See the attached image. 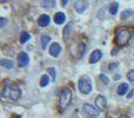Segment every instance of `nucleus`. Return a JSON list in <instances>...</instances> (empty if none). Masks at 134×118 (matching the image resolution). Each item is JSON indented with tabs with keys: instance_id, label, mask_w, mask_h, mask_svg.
<instances>
[{
	"instance_id": "1",
	"label": "nucleus",
	"mask_w": 134,
	"mask_h": 118,
	"mask_svg": "<svg viewBox=\"0 0 134 118\" xmlns=\"http://www.w3.org/2000/svg\"><path fill=\"white\" fill-rule=\"evenodd\" d=\"M2 97L8 98L12 100H18L21 97V90L18 88L16 85L11 83H6L2 86V91H1Z\"/></svg>"
},
{
	"instance_id": "2",
	"label": "nucleus",
	"mask_w": 134,
	"mask_h": 118,
	"mask_svg": "<svg viewBox=\"0 0 134 118\" xmlns=\"http://www.w3.org/2000/svg\"><path fill=\"white\" fill-rule=\"evenodd\" d=\"M131 32L128 28L126 27H120L116 30V34H115V44L118 45V46H124V45H126L128 42H130L131 39Z\"/></svg>"
},
{
	"instance_id": "3",
	"label": "nucleus",
	"mask_w": 134,
	"mask_h": 118,
	"mask_svg": "<svg viewBox=\"0 0 134 118\" xmlns=\"http://www.w3.org/2000/svg\"><path fill=\"white\" fill-rule=\"evenodd\" d=\"M71 100H72V92H71V90H69V89H67V88H65L63 91H61L60 97H59V107H60L61 111H64V110L68 106L69 103H71Z\"/></svg>"
},
{
	"instance_id": "4",
	"label": "nucleus",
	"mask_w": 134,
	"mask_h": 118,
	"mask_svg": "<svg viewBox=\"0 0 134 118\" xmlns=\"http://www.w3.org/2000/svg\"><path fill=\"white\" fill-rule=\"evenodd\" d=\"M78 88H79V90H80V92L83 93V95L91 93V91H92V83H91L90 78H88V77L81 78L80 80H79Z\"/></svg>"
},
{
	"instance_id": "5",
	"label": "nucleus",
	"mask_w": 134,
	"mask_h": 118,
	"mask_svg": "<svg viewBox=\"0 0 134 118\" xmlns=\"http://www.w3.org/2000/svg\"><path fill=\"white\" fill-rule=\"evenodd\" d=\"M82 111H83V114L88 115V117H94V116H98V115L100 114L99 110H98L95 106L91 105V104H83L82 105Z\"/></svg>"
},
{
	"instance_id": "6",
	"label": "nucleus",
	"mask_w": 134,
	"mask_h": 118,
	"mask_svg": "<svg viewBox=\"0 0 134 118\" xmlns=\"http://www.w3.org/2000/svg\"><path fill=\"white\" fill-rule=\"evenodd\" d=\"M87 7H88V1H82V0L74 1V9L80 14L83 13L85 9H87Z\"/></svg>"
},
{
	"instance_id": "7",
	"label": "nucleus",
	"mask_w": 134,
	"mask_h": 118,
	"mask_svg": "<svg viewBox=\"0 0 134 118\" xmlns=\"http://www.w3.org/2000/svg\"><path fill=\"white\" fill-rule=\"evenodd\" d=\"M106 105H107V102L104 96H98L95 98V106H97V109L99 111H102V110L106 109Z\"/></svg>"
},
{
	"instance_id": "8",
	"label": "nucleus",
	"mask_w": 134,
	"mask_h": 118,
	"mask_svg": "<svg viewBox=\"0 0 134 118\" xmlns=\"http://www.w3.org/2000/svg\"><path fill=\"white\" fill-rule=\"evenodd\" d=\"M30 63V58H28V54L26 52H21L18 56V65L20 67H25L28 65Z\"/></svg>"
},
{
	"instance_id": "9",
	"label": "nucleus",
	"mask_w": 134,
	"mask_h": 118,
	"mask_svg": "<svg viewBox=\"0 0 134 118\" xmlns=\"http://www.w3.org/2000/svg\"><path fill=\"white\" fill-rule=\"evenodd\" d=\"M60 52H61L60 45H59L58 43H53V44L51 45V47H49V53H51V56L57 58V57L60 54Z\"/></svg>"
},
{
	"instance_id": "10",
	"label": "nucleus",
	"mask_w": 134,
	"mask_h": 118,
	"mask_svg": "<svg viewBox=\"0 0 134 118\" xmlns=\"http://www.w3.org/2000/svg\"><path fill=\"white\" fill-rule=\"evenodd\" d=\"M101 57H102L101 51H99V50H95V51H93L92 54H91V57H90V63H91V64H94V63L99 61V60L101 59Z\"/></svg>"
},
{
	"instance_id": "11",
	"label": "nucleus",
	"mask_w": 134,
	"mask_h": 118,
	"mask_svg": "<svg viewBox=\"0 0 134 118\" xmlns=\"http://www.w3.org/2000/svg\"><path fill=\"white\" fill-rule=\"evenodd\" d=\"M49 21H51V18H49V16H47V14H42V16H40L39 19H38V24H39L41 27L47 26L49 24Z\"/></svg>"
},
{
	"instance_id": "12",
	"label": "nucleus",
	"mask_w": 134,
	"mask_h": 118,
	"mask_svg": "<svg viewBox=\"0 0 134 118\" xmlns=\"http://www.w3.org/2000/svg\"><path fill=\"white\" fill-rule=\"evenodd\" d=\"M65 20H66V17H65V14H64L63 12H58V13L54 16V21H55V24H58V25L64 24V21Z\"/></svg>"
},
{
	"instance_id": "13",
	"label": "nucleus",
	"mask_w": 134,
	"mask_h": 118,
	"mask_svg": "<svg viewBox=\"0 0 134 118\" xmlns=\"http://www.w3.org/2000/svg\"><path fill=\"white\" fill-rule=\"evenodd\" d=\"M127 90H128V84L122 83V84H121V85L118 88V95H119V96H124V95H126Z\"/></svg>"
},
{
	"instance_id": "14",
	"label": "nucleus",
	"mask_w": 134,
	"mask_h": 118,
	"mask_svg": "<svg viewBox=\"0 0 134 118\" xmlns=\"http://www.w3.org/2000/svg\"><path fill=\"white\" fill-rule=\"evenodd\" d=\"M0 64H1V66L6 67V69H12L13 67V61L9 59H1L0 60Z\"/></svg>"
},
{
	"instance_id": "15",
	"label": "nucleus",
	"mask_w": 134,
	"mask_h": 118,
	"mask_svg": "<svg viewBox=\"0 0 134 118\" xmlns=\"http://www.w3.org/2000/svg\"><path fill=\"white\" fill-rule=\"evenodd\" d=\"M118 8H119V4L118 2H112L111 5H109L108 9H109V13L111 14H116V12H118Z\"/></svg>"
},
{
	"instance_id": "16",
	"label": "nucleus",
	"mask_w": 134,
	"mask_h": 118,
	"mask_svg": "<svg viewBox=\"0 0 134 118\" xmlns=\"http://www.w3.org/2000/svg\"><path fill=\"white\" fill-rule=\"evenodd\" d=\"M133 13L134 12L132 11V9H125V11L121 13V19H122V20H126V19L131 18V17L133 16Z\"/></svg>"
},
{
	"instance_id": "17",
	"label": "nucleus",
	"mask_w": 134,
	"mask_h": 118,
	"mask_svg": "<svg viewBox=\"0 0 134 118\" xmlns=\"http://www.w3.org/2000/svg\"><path fill=\"white\" fill-rule=\"evenodd\" d=\"M51 42V37L49 35H42L41 37V47L42 49H46V46H47V44Z\"/></svg>"
},
{
	"instance_id": "18",
	"label": "nucleus",
	"mask_w": 134,
	"mask_h": 118,
	"mask_svg": "<svg viewBox=\"0 0 134 118\" xmlns=\"http://www.w3.org/2000/svg\"><path fill=\"white\" fill-rule=\"evenodd\" d=\"M49 83V77L47 76V74H44V76L41 77V79H40V86H46L47 84Z\"/></svg>"
},
{
	"instance_id": "19",
	"label": "nucleus",
	"mask_w": 134,
	"mask_h": 118,
	"mask_svg": "<svg viewBox=\"0 0 134 118\" xmlns=\"http://www.w3.org/2000/svg\"><path fill=\"white\" fill-rule=\"evenodd\" d=\"M30 39H31V35L28 34L27 32H23V33H21V35H20V43H21V44L26 43L27 40H30Z\"/></svg>"
},
{
	"instance_id": "20",
	"label": "nucleus",
	"mask_w": 134,
	"mask_h": 118,
	"mask_svg": "<svg viewBox=\"0 0 134 118\" xmlns=\"http://www.w3.org/2000/svg\"><path fill=\"white\" fill-rule=\"evenodd\" d=\"M71 27H72V24H68L67 25V27L64 30V39H68V37H69V30H71Z\"/></svg>"
},
{
	"instance_id": "21",
	"label": "nucleus",
	"mask_w": 134,
	"mask_h": 118,
	"mask_svg": "<svg viewBox=\"0 0 134 118\" xmlns=\"http://www.w3.org/2000/svg\"><path fill=\"white\" fill-rule=\"evenodd\" d=\"M47 73L51 74L52 80H55V69H54V67H49V69H47Z\"/></svg>"
},
{
	"instance_id": "22",
	"label": "nucleus",
	"mask_w": 134,
	"mask_h": 118,
	"mask_svg": "<svg viewBox=\"0 0 134 118\" xmlns=\"http://www.w3.org/2000/svg\"><path fill=\"white\" fill-rule=\"evenodd\" d=\"M127 78H128V80L131 81V83L134 85V70H132V71H130L127 73Z\"/></svg>"
},
{
	"instance_id": "23",
	"label": "nucleus",
	"mask_w": 134,
	"mask_h": 118,
	"mask_svg": "<svg viewBox=\"0 0 134 118\" xmlns=\"http://www.w3.org/2000/svg\"><path fill=\"white\" fill-rule=\"evenodd\" d=\"M42 4H44L45 7H47V6H48V7H53L54 4H55V1H44Z\"/></svg>"
},
{
	"instance_id": "24",
	"label": "nucleus",
	"mask_w": 134,
	"mask_h": 118,
	"mask_svg": "<svg viewBox=\"0 0 134 118\" xmlns=\"http://www.w3.org/2000/svg\"><path fill=\"white\" fill-rule=\"evenodd\" d=\"M100 79L104 81V84H108V78H107L105 74H100Z\"/></svg>"
},
{
	"instance_id": "25",
	"label": "nucleus",
	"mask_w": 134,
	"mask_h": 118,
	"mask_svg": "<svg viewBox=\"0 0 134 118\" xmlns=\"http://www.w3.org/2000/svg\"><path fill=\"white\" fill-rule=\"evenodd\" d=\"M118 66H119L118 63H114V64L112 63V64L108 65V69H109V70H113V69H115V67H118Z\"/></svg>"
},
{
	"instance_id": "26",
	"label": "nucleus",
	"mask_w": 134,
	"mask_h": 118,
	"mask_svg": "<svg viewBox=\"0 0 134 118\" xmlns=\"http://www.w3.org/2000/svg\"><path fill=\"white\" fill-rule=\"evenodd\" d=\"M6 19H4V18H0V27H4L5 25H6Z\"/></svg>"
},
{
	"instance_id": "27",
	"label": "nucleus",
	"mask_w": 134,
	"mask_h": 118,
	"mask_svg": "<svg viewBox=\"0 0 134 118\" xmlns=\"http://www.w3.org/2000/svg\"><path fill=\"white\" fill-rule=\"evenodd\" d=\"M116 53H118V49H114V50H112V52H111V54H112V56H115Z\"/></svg>"
},
{
	"instance_id": "28",
	"label": "nucleus",
	"mask_w": 134,
	"mask_h": 118,
	"mask_svg": "<svg viewBox=\"0 0 134 118\" xmlns=\"http://www.w3.org/2000/svg\"><path fill=\"white\" fill-rule=\"evenodd\" d=\"M134 95V91L132 90V91H131V92L130 93H128V96H127V98H132V96Z\"/></svg>"
},
{
	"instance_id": "29",
	"label": "nucleus",
	"mask_w": 134,
	"mask_h": 118,
	"mask_svg": "<svg viewBox=\"0 0 134 118\" xmlns=\"http://www.w3.org/2000/svg\"><path fill=\"white\" fill-rule=\"evenodd\" d=\"M61 2H63V6H66V5H67V2H68V1H67V0H63V1H61Z\"/></svg>"
},
{
	"instance_id": "30",
	"label": "nucleus",
	"mask_w": 134,
	"mask_h": 118,
	"mask_svg": "<svg viewBox=\"0 0 134 118\" xmlns=\"http://www.w3.org/2000/svg\"><path fill=\"white\" fill-rule=\"evenodd\" d=\"M119 118H127V116H125V115H124V116H120Z\"/></svg>"
},
{
	"instance_id": "31",
	"label": "nucleus",
	"mask_w": 134,
	"mask_h": 118,
	"mask_svg": "<svg viewBox=\"0 0 134 118\" xmlns=\"http://www.w3.org/2000/svg\"><path fill=\"white\" fill-rule=\"evenodd\" d=\"M88 118H94V117H88Z\"/></svg>"
}]
</instances>
